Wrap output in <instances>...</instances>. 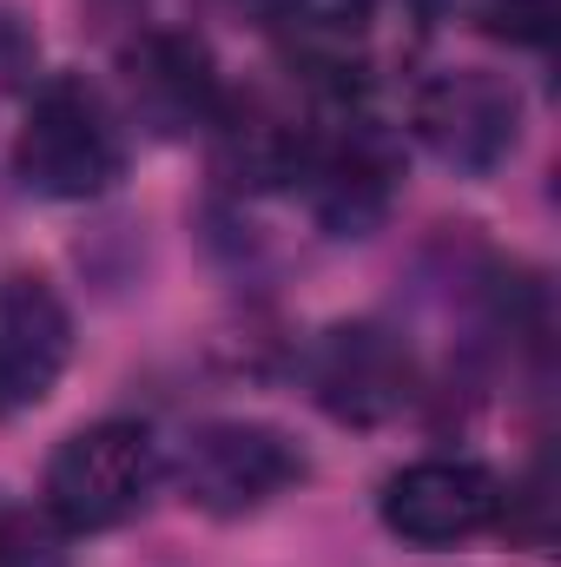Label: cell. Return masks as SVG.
<instances>
[{
	"label": "cell",
	"mask_w": 561,
	"mask_h": 567,
	"mask_svg": "<svg viewBox=\"0 0 561 567\" xmlns=\"http://www.w3.org/2000/svg\"><path fill=\"white\" fill-rule=\"evenodd\" d=\"M13 172L27 192L60 205L113 192V178L126 172V140L106 93L80 73H53L27 106V126L13 140Z\"/></svg>",
	"instance_id": "6da1fadb"
},
{
	"label": "cell",
	"mask_w": 561,
	"mask_h": 567,
	"mask_svg": "<svg viewBox=\"0 0 561 567\" xmlns=\"http://www.w3.org/2000/svg\"><path fill=\"white\" fill-rule=\"evenodd\" d=\"M159 482H165V455H159L152 429L113 416V423L73 429L53 449L40 502H47V522L60 535H106V528H126L140 515Z\"/></svg>",
	"instance_id": "7a4b0ae2"
},
{
	"label": "cell",
	"mask_w": 561,
	"mask_h": 567,
	"mask_svg": "<svg viewBox=\"0 0 561 567\" xmlns=\"http://www.w3.org/2000/svg\"><path fill=\"white\" fill-rule=\"evenodd\" d=\"M304 455L297 442L272 423H198L178 442L172 482L185 495V508L212 515V522H245L258 508H272L278 495H290L304 482Z\"/></svg>",
	"instance_id": "3957f363"
},
{
	"label": "cell",
	"mask_w": 561,
	"mask_h": 567,
	"mask_svg": "<svg viewBox=\"0 0 561 567\" xmlns=\"http://www.w3.org/2000/svg\"><path fill=\"white\" fill-rule=\"evenodd\" d=\"M310 396L330 423L344 429H377L397 423L410 403H417V357L397 330L357 317V323H330L317 343H310Z\"/></svg>",
	"instance_id": "277c9868"
},
{
	"label": "cell",
	"mask_w": 561,
	"mask_h": 567,
	"mask_svg": "<svg viewBox=\"0 0 561 567\" xmlns=\"http://www.w3.org/2000/svg\"><path fill=\"white\" fill-rule=\"evenodd\" d=\"M502 508H509L502 482L469 455H422L384 482V502H377L384 528L404 548H429V555L489 535L502 522Z\"/></svg>",
	"instance_id": "5b68a950"
},
{
	"label": "cell",
	"mask_w": 561,
	"mask_h": 567,
	"mask_svg": "<svg viewBox=\"0 0 561 567\" xmlns=\"http://www.w3.org/2000/svg\"><path fill=\"white\" fill-rule=\"evenodd\" d=\"M417 133L449 172L489 178L522 145V93H516V80H502L489 66L436 73L417 93Z\"/></svg>",
	"instance_id": "8992f818"
},
{
	"label": "cell",
	"mask_w": 561,
	"mask_h": 567,
	"mask_svg": "<svg viewBox=\"0 0 561 567\" xmlns=\"http://www.w3.org/2000/svg\"><path fill=\"white\" fill-rule=\"evenodd\" d=\"M126 73V106L145 133L159 140H185V133H212L218 106H225V80L212 66V47L198 33H140L120 60Z\"/></svg>",
	"instance_id": "52a82bcc"
},
{
	"label": "cell",
	"mask_w": 561,
	"mask_h": 567,
	"mask_svg": "<svg viewBox=\"0 0 561 567\" xmlns=\"http://www.w3.org/2000/svg\"><path fill=\"white\" fill-rule=\"evenodd\" d=\"M317 126L297 100H284L272 86L258 93H225L218 120H212V158H218V178L238 185V192H278L297 185L310 172V152H317Z\"/></svg>",
	"instance_id": "ba28073f"
},
{
	"label": "cell",
	"mask_w": 561,
	"mask_h": 567,
	"mask_svg": "<svg viewBox=\"0 0 561 567\" xmlns=\"http://www.w3.org/2000/svg\"><path fill=\"white\" fill-rule=\"evenodd\" d=\"M73 357V317L40 271L0 278V416H27L53 396Z\"/></svg>",
	"instance_id": "9c48e42d"
},
{
	"label": "cell",
	"mask_w": 561,
	"mask_h": 567,
	"mask_svg": "<svg viewBox=\"0 0 561 567\" xmlns=\"http://www.w3.org/2000/svg\"><path fill=\"white\" fill-rule=\"evenodd\" d=\"M304 178H310V205H317V218H324L337 238H364V231L390 212L397 178H404V158H397V145H390L384 126L357 120V126L317 140Z\"/></svg>",
	"instance_id": "30bf717a"
},
{
	"label": "cell",
	"mask_w": 561,
	"mask_h": 567,
	"mask_svg": "<svg viewBox=\"0 0 561 567\" xmlns=\"http://www.w3.org/2000/svg\"><path fill=\"white\" fill-rule=\"evenodd\" d=\"M272 40L310 86H350L384 40V0H272Z\"/></svg>",
	"instance_id": "8fae6325"
},
{
	"label": "cell",
	"mask_w": 561,
	"mask_h": 567,
	"mask_svg": "<svg viewBox=\"0 0 561 567\" xmlns=\"http://www.w3.org/2000/svg\"><path fill=\"white\" fill-rule=\"evenodd\" d=\"M476 27L509 47H549L561 27V0H476Z\"/></svg>",
	"instance_id": "7c38bea8"
}]
</instances>
